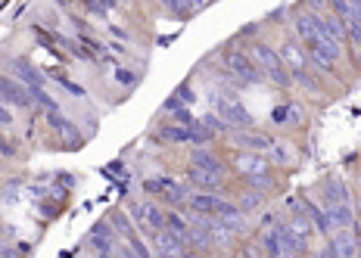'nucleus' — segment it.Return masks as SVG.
Instances as JSON below:
<instances>
[{
  "label": "nucleus",
  "mask_w": 361,
  "mask_h": 258,
  "mask_svg": "<svg viewBox=\"0 0 361 258\" xmlns=\"http://www.w3.org/2000/svg\"><path fill=\"white\" fill-rule=\"evenodd\" d=\"M250 56H252V63L259 66V72L265 75V78H268L274 87H290V85H293V75H290V69H287V63H283L281 53H277L274 47H268L265 41H255Z\"/></svg>",
  "instance_id": "f257e3e1"
},
{
  "label": "nucleus",
  "mask_w": 361,
  "mask_h": 258,
  "mask_svg": "<svg viewBox=\"0 0 361 258\" xmlns=\"http://www.w3.org/2000/svg\"><path fill=\"white\" fill-rule=\"evenodd\" d=\"M224 69H228V75L237 81V85H259L262 81V72H259V66L252 63V56H246V53H240V50H228L224 53Z\"/></svg>",
  "instance_id": "f03ea898"
},
{
  "label": "nucleus",
  "mask_w": 361,
  "mask_h": 258,
  "mask_svg": "<svg viewBox=\"0 0 361 258\" xmlns=\"http://www.w3.org/2000/svg\"><path fill=\"white\" fill-rule=\"evenodd\" d=\"M308 56H312V63H314V69H321V72H334L336 69V63L343 59V47H340V41H334V37H314L312 44H308Z\"/></svg>",
  "instance_id": "7ed1b4c3"
},
{
  "label": "nucleus",
  "mask_w": 361,
  "mask_h": 258,
  "mask_svg": "<svg viewBox=\"0 0 361 258\" xmlns=\"http://www.w3.org/2000/svg\"><path fill=\"white\" fill-rule=\"evenodd\" d=\"M0 103L16 106V109H32L35 106L28 87L19 78H13V75H0Z\"/></svg>",
  "instance_id": "20e7f679"
},
{
  "label": "nucleus",
  "mask_w": 361,
  "mask_h": 258,
  "mask_svg": "<svg viewBox=\"0 0 361 258\" xmlns=\"http://www.w3.org/2000/svg\"><path fill=\"white\" fill-rule=\"evenodd\" d=\"M190 209L200 211V215H231L237 206L215 193V190H200V193L190 196Z\"/></svg>",
  "instance_id": "39448f33"
},
{
  "label": "nucleus",
  "mask_w": 361,
  "mask_h": 258,
  "mask_svg": "<svg viewBox=\"0 0 361 258\" xmlns=\"http://www.w3.org/2000/svg\"><path fill=\"white\" fill-rule=\"evenodd\" d=\"M215 112L228 121V128H252V116L246 112V106L234 100V97H218L215 100Z\"/></svg>",
  "instance_id": "423d86ee"
},
{
  "label": "nucleus",
  "mask_w": 361,
  "mask_h": 258,
  "mask_svg": "<svg viewBox=\"0 0 361 258\" xmlns=\"http://www.w3.org/2000/svg\"><path fill=\"white\" fill-rule=\"evenodd\" d=\"M324 218H327V231L352 227V224H355V209H352L349 199H343V202H327V206H324Z\"/></svg>",
  "instance_id": "0eeeda50"
},
{
  "label": "nucleus",
  "mask_w": 361,
  "mask_h": 258,
  "mask_svg": "<svg viewBox=\"0 0 361 258\" xmlns=\"http://www.w3.org/2000/svg\"><path fill=\"white\" fill-rule=\"evenodd\" d=\"M116 227H112V221H100L90 231V237H87V242L94 246V252L97 255H112L116 252Z\"/></svg>",
  "instance_id": "6e6552de"
},
{
  "label": "nucleus",
  "mask_w": 361,
  "mask_h": 258,
  "mask_svg": "<svg viewBox=\"0 0 361 258\" xmlns=\"http://www.w3.org/2000/svg\"><path fill=\"white\" fill-rule=\"evenodd\" d=\"M281 59L287 63V69H290V75H293V81L302 78L305 69H308V59H305V53L299 50V44H296V41H287V44H283V47H281Z\"/></svg>",
  "instance_id": "1a4fd4ad"
},
{
  "label": "nucleus",
  "mask_w": 361,
  "mask_h": 258,
  "mask_svg": "<svg viewBox=\"0 0 361 258\" xmlns=\"http://www.w3.org/2000/svg\"><path fill=\"white\" fill-rule=\"evenodd\" d=\"M330 246H334L336 258H355L358 255V233H352L349 227H340V231L334 233V240H330Z\"/></svg>",
  "instance_id": "9d476101"
},
{
  "label": "nucleus",
  "mask_w": 361,
  "mask_h": 258,
  "mask_svg": "<svg viewBox=\"0 0 361 258\" xmlns=\"http://www.w3.org/2000/svg\"><path fill=\"white\" fill-rule=\"evenodd\" d=\"M10 72H13V78H19L25 87H35V85H41V87H47V81H44V75L35 69L28 59H22V56H16L10 63Z\"/></svg>",
  "instance_id": "9b49d317"
},
{
  "label": "nucleus",
  "mask_w": 361,
  "mask_h": 258,
  "mask_svg": "<svg viewBox=\"0 0 361 258\" xmlns=\"http://www.w3.org/2000/svg\"><path fill=\"white\" fill-rule=\"evenodd\" d=\"M274 233H277V246H281V258L283 255H302L308 246H302V240L290 231V224H274Z\"/></svg>",
  "instance_id": "f8f14e48"
},
{
  "label": "nucleus",
  "mask_w": 361,
  "mask_h": 258,
  "mask_svg": "<svg viewBox=\"0 0 361 258\" xmlns=\"http://www.w3.org/2000/svg\"><path fill=\"white\" fill-rule=\"evenodd\" d=\"M293 25H296V37H299V41H305V44H312L314 37H321L318 13H308V10H305V13H299Z\"/></svg>",
  "instance_id": "ddd939ff"
},
{
  "label": "nucleus",
  "mask_w": 361,
  "mask_h": 258,
  "mask_svg": "<svg viewBox=\"0 0 361 258\" xmlns=\"http://www.w3.org/2000/svg\"><path fill=\"white\" fill-rule=\"evenodd\" d=\"M234 168H237L240 174L271 171V168H268V159L262 156V153H255V149H246V153H240V156H237V162H234Z\"/></svg>",
  "instance_id": "4468645a"
},
{
  "label": "nucleus",
  "mask_w": 361,
  "mask_h": 258,
  "mask_svg": "<svg viewBox=\"0 0 361 258\" xmlns=\"http://www.w3.org/2000/svg\"><path fill=\"white\" fill-rule=\"evenodd\" d=\"M187 180H190V187H197V190H218L224 178L221 174L202 171V168H197V165H190V168H187Z\"/></svg>",
  "instance_id": "2eb2a0df"
},
{
  "label": "nucleus",
  "mask_w": 361,
  "mask_h": 258,
  "mask_svg": "<svg viewBox=\"0 0 361 258\" xmlns=\"http://www.w3.org/2000/svg\"><path fill=\"white\" fill-rule=\"evenodd\" d=\"M47 121H50V128H54V131L59 134V137H63V140H69V147H75V143H78L81 131L72 125V121H66L63 116H59V112H47Z\"/></svg>",
  "instance_id": "dca6fc26"
},
{
  "label": "nucleus",
  "mask_w": 361,
  "mask_h": 258,
  "mask_svg": "<svg viewBox=\"0 0 361 258\" xmlns=\"http://www.w3.org/2000/svg\"><path fill=\"white\" fill-rule=\"evenodd\" d=\"M190 165H197V168H202V171L221 174V178H224V165L218 162V156H215V153H209V149H202V147H197V149H193V156H190Z\"/></svg>",
  "instance_id": "f3484780"
},
{
  "label": "nucleus",
  "mask_w": 361,
  "mask_h": 258,
  "mask_svg": "<svg viewBox=\"0 0 361 258\" xmlns=\"http://www.w3.org/2000/svg\"><path fill=\"white\" fill-rule=\"evenodd\" d=\"M162 112H169L171 118L178 121V125H193V112L187 109V103L180 100V97H169V100H165V106H162Z\"/></svg>",
  "instance_id": "a211bd4d"
},
{
  "label": "nucleus",
  "mask_w": 361,
  "mask_h": 258,
  "mask_svg": "<svg viewBox=\"0 0 361 258\" xmlns=\"http://www.w3.org/2000/svg\"><path fill=\"white\" fill-rule=\"evenodd\" d=\"M162 143H190V125H165L159 128V134H156Z\"/></svg>",
  "instance_id": "6ab92c4d"
},
{
  "label": "nucleus",
  "mask_w": 361,
  "mask_h": 258,
  "mask_svg": "<svg viewBox=\"0 0 361 258\" xmlns=\"http://www.w3.org/2000/svg\"><path fill=\"white\" fill-rule=\"evenodd\" d=\"M287 224H290V231L296 233L299 240H302V246H308V240H312V221L305 218V211H302V209H296Z\"/></svg>",
  "instance_id": "aec40b11"
},
{
  "label": "nucleus",
  "mask_w": 361,
  "mask_h": 258,
  "mask_svg": "<svg viewBox=\"0 0 361 258\" xmlns=\"http://www.w3.org/2000/svg\"><path fill=\"white\" fill-rule=\"evenodd\" d=\"M243 184L250 190H259V193H271L277 187V180L271 171H259V174H243Z\"/></svg>",
  "instance_id": "412c9836"
},
{
  "label": "nucleus",
  "mask_w": 361,
  "mask_h": 258,
  "mask_svg": "<svg viewBox=\"0 0 361 258\" xmlns=\"http://www.w3.org/2000/svg\"><path fill=\"white\" fill-rule=\"evenodd\" d=\"M165 227H169V231L175 233L178 240H184V242H187V237H190V224H187V218L180 215V211H165Z\"/></svg>",
  "instance_id": "4be33fe9"
},
{
  "label": "nucleus",
  "mask_w": 361,
  "mask_h": 258,
  "mask_svg": "<svg viewBox=\"0 0 361 258\" xmlns=\"http://www.w3.org/2000/svg\"><path fill=\"white\" fill-rule=\"evenodd\" d=\"M240 147H246V149H255V153H262V149H271V140L268 134H262V131H250V134H240L237 137Z\"/></svg>",
  "instance_id": "5701e85b"
},
{
  "label": "nucleus",
  "mask_w": 361,
  "mask_h": 258,
  "mask_svg": "<svg viewBox=\"0 0 361 258\" xmlns=\"http://www.w3.org/2000/svg\"><path fill=\"white\" fill-rule=\"evenodd\" d=\"M187 187H190V184H178V180L169 178V184H165V193L162 196L171 202V206H180V202L190 199V190H187Z\"/></svg>",
  "instance_id": "b1692460"
},
{
  "label": "nucleus",
  "mask_w": 361,
  "mask_h": 258,
  "mask_svg": "<svg viewBox=\"0 0 361 258\" xmlns=\"http://www.w3.org/2000/svg\"><path fill=\"white\" fill-rule=\"evenodd\" d=\"M28 94H32V103H35V106H41L44 112H59V103L47 94V87L35 85V87H28Z\"/></svg>",
  "instance_id": "393cba45"
},
{
  "label": "nucleus",
  "mask_w": 361,
  "mask_h": 258,
  "mask_svg": "<svg viewBox=\"0 0 361 258\" xmlns=\"http://www.w3.org/2000/svg\"><path fill=\"white\" fill-rule=\"evenodd\" d=\"M321 193H324V202L349 199V190H345V184H340V180H324V184H321Z\"/></svg>",
  "instance_id": "a878e982"
},
{
  "label": "nucleus",
  "mask_w": 361,
  "mask_h": 258,
  "mask_svg": "<svg viewBox=\"0 0 361 258\" xmlns=\"http://www.w3.org/2000/svg\"><path fill=\"white\" fill-rule=\"evenodd\" d=\"M144 227L147 231H162L165 227V211L156 209L153 202H144Z\"/></svg>",
  "instance_id": "bb28decb"
},
{
  "label": "nucleus",
  "mask_w": 361,
  "mask_h": 258,
  "mask_svg": "<svg viewBox=\"0 0 361 258\" xmlns=\"http://www.w3.org/2000/svg\"><path fill=\"white\" fill-rule=\"evenodd\" d=\"M159 4L171 13V16H193V13H197V4H193V0H159Z\"/></svg>",
  "instance_id": "cd10ccee"
},
{
  "label": "nucleus",
  "mask_w": 361,
  "mask_h": 258,
  "mask_svg": "<svg viewBox=\"0 0 361 258\" xmlns=\"http://www.w3.org/2000/svg\"><path fill=\"white\" fill-rule=\"evenodd\" d=\"M262 202H265V193L246 187V193L240 196V211H255V209H262Z\"/></svg>",
  "instance_id": "c85d7f7f"
},
{
  "label": "nucleus",
  "mask_w": 361,
  "mask_h": 258,
  "mask_svg": "<svg viewBox=\"0 0 361 258\" xmlns=\"http://www.w3.org/2000/svg\"><path fill=\"white\" fill-rule=\"evenodd\" d=\"M302 211H305L308 218H312V224L318 227L321 233H327V218H324V211H321L318 206H314V202H308V199H305V202H302Z\"/></svg>",
  "instance_id": "c756f323"
},
{
  "label": "nucleus",
  "mask_w": 361,
  "mask_h": 258,
  "mask_svg": "<svg viewBox=\"0 0 361 258\" xmlns=\"http://www.w3.org/2000/svg\"><path fill=\"white\" fill-rule=\"evenodd\" d=\"M200 121L209 128V131L215 134V137H218V134H224V131H228V121H224L221 116H218V112H209V116H202Z\"/></svg>",
  "instance_id": "7c9ffc66"
},
{
  "label": "nucleus",
  "mask_w": 361,
  "mask_h": 258,
  "mask_svg": "<svg viewBox=\"0 0 361 258\" xmlns=\"http://www.w3.org/2000/svg\"><path fill=\"white\" fill-rule=\"evenodd\" d=\"M109 221H112V227H116V231H118V237H125V240L137 237V233H134V227H131V224H128V218L122 215V211H116V215H112V218H109Z\"/></svg>",
  "instance_id": "2f4dec72"
},
{
  "label": "nucleus",
  "mask_w": 361,
  "mask_h": 258,
  "mask_svg": "<svg viewBox=\"0 0 361 258\" xmlns=\"http://www.w3.org/2000/svg\"><path fill=\"white\" fill-rule=\"evenodd\" d=\"M262 249H265L271 258H281V246H277V233H274V227H271L265 237H262Z\"/></svg>",
  "instance_id": "473e14b6"
},
{
  "label": "nucleus",
  "mask_w": 361,
  "mask_h": 258,
  "mask_svg": "<svg viewBox=\"0 0 361 258\" xmlns=\"http://www.w3.org/2000/svg\"><path fill=\"white\" fill-rule=\"evenodd\" d=\"M343 25H345V37L352 41V47H361V22L349 19V22H343Z\"/></svg>",
  "instance_id": "72a5a7b5"
},
{
  "label": "nucleus",
  "mask_w": 361,
  "mask_h": 258,
  "mask_svg": "<svg viewBox=\"0 0 361 258\" xmlns=\"http://www.w3.org/2000/svg\"><path fill=\"white\" fill-rule=\"evenodd\" d=\"M85 6L90 13H97V16H106L112 6H116V0H85Z\"/></svg>",
  "instance_id": "f704fd0d"
},
{
  "label": "nucleus",
  "mask_w": 361,
  "mask_h": 258,
  "mask_svg": "<svg viewBox=\"0 0 361 258\" xmlns=\"http://www.w3.org/2000/svg\"><path fill=\"white\" fill-rule=\"evenodd\" d=\"M165 184H169V178H149L147 184H144V190H147V193H153V196H162L165 193Z\"/></svg>",
  "instance_id": "c9c22d12"
},
{
  "label": "nucleus",
  "mask_w": 361,
  "mask_h": 258,
  "mask_svg": "<svg viewBox=\"0 0 361 258\" xmlns=\"http://www.w3.org/2000/svg\"><path fill=\"white\" fill-rule=\"evenodd\" d=\"M271 156H274L277 165H290V149L281 147V143H271Z\"/></svg>",
  "instance_id": "e433bc0d"
},
{
  "label": "nucleus",
  "mask_w": 361,
  "mask_h": 258,
  "mask_svg": "<svg viewBox=\"0 0 361 258\" xmlns=\"http://www.w3.org/2000/svg\"><path fill=\"white\" fill-rule=\"evenodd\" d=\"M116 81H118V85H125V87H134V85H137V75L128 72V69H118L116 72Z\"/></svg>",
  "instance_id": "4c0bfd02"
},
{
  "label": "nucleus",
  "mask_w": 361,
  "mask_h": 258,
  "mask_svg": "<svg viewBox=\"0 0 361 258\" xmlns=\"http://www.w3.org/2000/svg\"><path fill=\"white\" fill-rule=\"evenodd\" d=\"M290 109H293V106H274V112H271V118H274V121H281V125H283V121L290 118Z\"/></svg>",
  "instance_id": "58836bf2"
},
{
  "label": "nucleus",
  "mask_w": 361,
  "mask_h": 258,
  "mask_svg": "<svg viewBox=\"0 0 361 258\" xmlns=\"http://www.w3.org/2000/svg\"><path fill=\"white\" fill-rule=\"evenodd\" d=\"M175 97H180V100H184L187 106H190L193 100H197V94H193V90H190V85H180V87H178V94H175Z\"/></svg>",
  "instance_id": "ea45409f"
},
{
  "label": "nucleus",
  "mask_w": 361,
  "mask_h": 258,
  "mask_svg": "<svg viewBox=\"0 0 361 258\" xmlns=\"http://www.w3.org/2000/svg\"><path fill=\"white\" fill-rule=\"evenodd\" d=\"M10 125H13V112L0 103V128H10Z\"/></svg>",
  "instance_id": "a19ab883"
},
{
  "label": "nucleus",
  "mask_w": 361,
  "mask_h": 258,
  "mask_svg": "<svg viewBox=\"0 0 361 258\" xmlns=\"http://www.w3.org/2000/svg\"><path fill=\"white\" fill-rule=\"evenodd\" d=\"M0 153H4V156H10V159H13V156H16V143H13V140H6V137H4V140H0Z\"/></svg>",
  "instance_id": "79ce46f5"
},
{
  "label": "nucleus",
  "mask_w": 361,
  "mask_h": 258,
  "mask_svg": "<svg viewBox=\"0 0 361 258\" xmlns=\"http://www.w3.org/2000/svg\"><path fill=\"white\" fill-rule=\"evenodd\" d=\"M312 4H318V6H330V0H312Z\"/></svg>",
  "instance_id": "37998d69"
},
{
  "label": "nucleus",
  "mask_w": 361,
  "mask_h": 258,
  "mask_svg": "<svg viewBox=\"0 0 361 258\" xmlns=\"http://www.w3.org/2000/svg\"><path fill=\"white\" fill-rule=\"evenodd\" d=\"M193 4H197V6H200V4H202V0H193Z\"/></svg>",
  "instance_id": "c03bdc74"
}]
</instances>
